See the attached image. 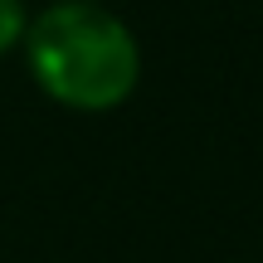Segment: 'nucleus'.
<instances>
[{
  "label": "nucleus",
  "instance_id": "1",
  "mask_svg": "<svg viewBox=\"0 0 263 263\" xmlns=\"http://www.w3.org/2000/svg\"><path fill=\"white\" fill-rule=\"evenodd\" d=\"M20 49L44 98L68 112H112L141 83V44L103 0H54Z\"/></svg>",
  "mask_w": 263,
  "mask_h": 263
},
{
  "label": "nucleus",
  "instance_id": "2",
  "mask_svg": "<svg viewBox=\"0 0 263 263\" xmlns=\"http://www.w3.org/2000/svg\"><path fill=\"white\" fill-rule=\"evenodd\" d=\"M29 10H25V0H0V59L10 54V49H20L25 44V34H29Z\"/></svg>",
  "mask_w": 263,
  "mask_h": 263
}]
</instances>
